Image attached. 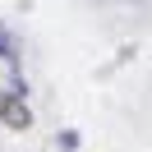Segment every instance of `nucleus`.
Segmentation results:
<instances>
[{"label":"nucleus","mask_w":152,"mask_h":152,"mask_svg":"<svg viewBox=\"0 0 152 152\" xmlns=\"http://www.w3.org/2000/svg\"><path fill=\"white\" fill-rule=\"evenodd\" d=\"M0 120L10 124V129H28L32 124V111H28V102H23V92H5L0 97Z\"/></svg>","instance_id":"obj_1"}]
</instances>
